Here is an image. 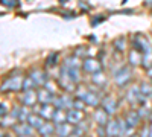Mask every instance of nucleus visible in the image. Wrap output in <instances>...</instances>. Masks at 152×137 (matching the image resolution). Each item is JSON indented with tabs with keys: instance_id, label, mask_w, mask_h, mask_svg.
Returning <instances> with one entry per match:
<instances>
[{
	"instance_id": "25",
	"label": "nucleus",
	"mask_w": 152,
	"mask_h": 137,
	"mask_svg": "<svg viewBox=\"0 0 152 137\" xmlns=\"http://www.w3.org/2000/svg\"><path fill=\"white\" fill-rule=\"evenodd\" d=\"M3 3H9L8 6H14L17 5V0H3Z\"/></svg>"
},
{
	"instance_id": "12",
	"label": "nucleus",
	"mask_w": 152,
	"mask_h": 137,
	"mask_svg": "<svg viewBox=\"0 0 152 137\" xmlns=\"http://www.w3.org/2000/svg\"><path fill=\"white\" fill-rule=\"evenodd\" d=\"M14 131H15L18 136H31L32 131H34V127H32V125H24V123H21V125H15V127H14Z\"/></svg>"
},
{
	"instance_id": "27",
	"label": "nucleus",
	"mask_w": 152,
	"mask_h": 137,
	"mask_svg": "<svg viewBox=\"0 0 152 137\" xmlns=\"http://www.w3.org/2000/svg\"><path fill=\"white\" fill-rule=\"evenodd\" d=\"M69 137H81V136H79V134H78V133H76V134H70V136H69Z\"/></svg>"
},
{
	"instance_id": "14",
	"label": "nucleus",
	"mask_w": 152,
	"mask_h": 137,
	"mask_svg": "<svg viewBox=\"0 0 152 137\" xmlns=\"http://www.w3.org/2000/svg\"><path fill=\"white\" fill-rule=\"evenodd\" d=\"M107 117H108V113L104 110V108H100V110H96V113H94V119L96 122L99 123V125H105L107 123Z\"/></svg>"
},
{
	"instance_id": "11",
	"label": "nucleus",
	"mask_w": 152,
	"mask_h": 137,
	"mask_svg": "<svg viewBox=\"0 0 152 137\" xmlns=\"http://www.w3.org/2000/svg\"><path fill=\"white\" fill-rule=\"evenodd\" d=\"M38 101L41 104H50L53 101V96H52V92H49L47 89H43L38 92Z\"/></svg>"
},
{
	"instance_id": "15",
	"label": "nucleus",
	"mask_w": 152,
	"mask_h": 137,
	"mask_svg": "<svg viewBox=\"0 0 152 137\" xmlns=\"http://www.w3.org/2000/svg\"><path fill=\"white\" fill-rule=\"evenodd\" d=\"M28 122H29V125H32L34 128H41L44 125V123H43V117L37 116V114H29Z\"/></svg>"
},
{
	"instance_id": "20",
	"label": "nucleus",
	"mask_w": 152,
	"mask_h": 137,
	"mask_svg": "<svg viewBox=\"0 0 152 137\" xmlns=\"http://www.w3.org/2000/svg\"><path fill=\"white\" fill-rule=\"evenodd\" d=\"M140 92H142L143 96L151 97V96H152V84H149V82H142V84H140Z\"/></svg>"
},
{
	"instance_id": "13",
	"label": "nucleus",
	"mask_w": 152,
	"mask_h": 137,
	"mask_svg": "<svg viewBox=\"0 0 152 137\" xmlns=\"http://www.w3.org/2000/svg\"><path fill=\"white\" fill-rule=\"evenodd\" d=\"M55 133L58 136H62V137H69L70 133H72V127L67 125V123H58L56 128H55Z\"/></svg>"
},
{
	"instance_id": "29",
	"label": "nucleus",
	"mask_w": 152,
	"mask_h": 137,
	"mask_svg": "<svg viewBox=\"0 0 152 137\" xmlns=\"http://www.w3.org/2000/svg\"><path fill=\"white\" fill-rule=\"evenodd\" d=\"M149 137H152V125H151V128H149Z\"/></svg>"
},
{
	"instance_id": "10",
	"label": "nucleus",
	"mask_w": 152,
	"mask_h": 137,
	"mask_svg": "<svg viewBox=\"0 0 152 137\" xmlns=\"http://www.w3.org/2000/svg\"><path fill=\"white\" fill-rule=\"evenodd\" d=\"M126 97H128V101L131 104H135L140 101L142 97V92H140V87H132L131 90H128V93H126Z\"/></svg>"
},
{
	"instance_id": "6",
	"label": "nucleus",
	"mask_w": 152,
	"mask_h": 137,
	"mask_svg": "<svg viewBox=\"0 0 152 137\" xmlns=\"http://www.w3.org/2000/svg\"><path fill=\"white\" fill-rule=\"evenodd\" d=\"M37 99H38V93H35L34 90H28V92H24L23 96H21V102L29 107V105H34L37 102Z\"/></svg>"
},
{
	"instance_id": "28",
	"label": "nucleus",
	"mask_w": 152,
	"mask_h": 137,
	"mask_svg": "<svg viewBox=\"0 0 152 137\" xmlns=\"http://www.w3.org/2000/svg\"><path fill=\"white\" fill-rule=\"evenodd\" d=\"M149 76H151V79H152V67H149Z\"/></svg>"
},
{
	"instance_id": "19",
	"label": "nucleus",
	"mask_w": 152,
	"mask_h": 137,
	"mask_svg": "<svg viewBox=\"0 0 152 137\" xmlns=\"http://www.w3.org/2000/svg\"><path fill=\"white\" fill-rule=\"evenodd\" d=\"M38 131H40V134H41L43 137H49L50 134L55 131V127H52L50 123H44L41 128H38Z\"/></svg>"
},
{
	"instance_id": "22",
	"label": "nucleus",
	"mask_w": 152,
	"mask_h": 137,
	"mask_svg": "<svg viewBox=\"0 0 152 137\" xmlns=\"http://www.w3.org/2000/svg\"><path fill=\"white\" fill-rule=\"evenodd\" d=\"M34 87H37L35 81L29 76V78H24V82H23V90L28 92V90H34Z\"/></svg>"
},
{
	"instance_id": "5",
	"label": "nucleus",
	"mask_w": 152,
	"mask_h": 137,
	"mask_svg": "<svg viewBox=\"0 0 152 137\" xmlns=\"http://www.w3.org/2000/svg\"><path fill=\"white\" fill-rule=\"evenodd\" d=\"M38 114H40L43 119H53L55 108L50 105V104H41L40 110H38Z\"/></svg>"
},
{
	"instance_id": "8",
	"label": "nucleus",
	"mask_w": 152,
	"mask_h": 137,
	"mask_svg": "<svg viewBox=\"0 0 152 137\" xmlns=\"http://www.w3.org/2000/svg\"><path fill=\"white\" fill-rule=\"evenodd\" d=\"M84 69L88 72V73H97V72H100V69H102V67H100V64L97 63V61L96 59H91V58H88V59H85L84 61Z\"/></svg>"
},
{
	"instance_id": "30",
	"label": "nucleus",
	"mask_w": 152,
	"mask_h": 137,
	"mask_svg": "<svg viewBox=\"0 0 152 137\" xmlns=\"http://www.w3.org/2000/svg\"><path fill=\"white\" fill-rule=\"evenodd\" d=\"M18 137H31V136H18Z\"/></svg>"
},
{
	"instance_id": "2",
	"label": "nucleus",
	"mask_w": 152,
	"mask_h": 137,
	"mask_svg": "<svg viewBox=\"0 0 152 137\" xmlns=\"http://www.w3.org/2000/svg\"><path fill=\"white\" fill-rule=\"evenodd\" d=\"M132 76V72L129 67H122L119 69L117 72H114V82H116L117 85H125L126 82H128Z\"/></svg>"
},
{
	"instance_id": "3",
	"label": "nucleus",
	"mask_w": 152,
	"mask_h": 137,
	"mask_svg": "<svg viewBox=\"0 0 152 137\" xmlns=\"http://www.w3.org/2000/svg\"><path fill=\"white\" fill-rule=\"evenodd\" d=\"M105 134L108 137H117V136H122V125H120V120H111L107 127V131Z\"/></svg>"
},
{
	"instance_id": "21",
	"label": "nucleus",
	"mask_w": 152,
	"mask_h": 137,
	"mask_svg": "<svg viewBox=\"0 0 152 137\" xmlns=\"http://www.w3.org/2000/svg\"><path fill=\"white\" fill-rule=\"evenodd\" d=\"M91 79H93V82L94 84H99V85H104L105 82H107V79H105V76H104V73L102 72H97V73H93L91 75Z\"/></svg>"
},
{
	"instance_id": "31",
	"label": "nucleus",
	"mask_w": 152,
	"mask_h": 137,
	"mask_svg": "<svg viewBox=\"0 0 152 137\" xmlns=\"http://www.w3.org/2000/svg\"><path fill=\"white\" fill-rule=\"evenodd\" d=\"M151 114H152V113H151ZM151 120H152V116H151Z\"/></svg>"
},
{
	"instance_id": "1",
	"label": "nucleus",
	"mask_w": 152,
	"mask_h": 137,
	"mask_svg": "<svg viewBox=\"0 0 152 137\" xmlns=\"http://www.w3.org/2000/svg\"><path fill=\"white\" fill-rule=\"evenodd\" d=\"M23 82H24V78H20V76L8 78L2 85V90L3 92H17V90L23 89Z\"/></svg>"
},
{
	"instance_id": "4",
	"label": "nucleus",
	"mask_w": 152,
	"mask_h": 137,
	"mask_svg": "<svg viewBox=\"0 0 152 137\" xmlns=\"http://www.w3.org/2000/svg\"><path fill=\"white\" fill-rule=\"evenodd\" d=\"M102 108L107 111L108 114L116 113V108H117V102H116V99L111 97V96L104 97V101H102Z\"/></svg>"
},
{
	"instance_id": "16",
	"label": "nucleus",
	"mask_w": 152,
	"mask_h": 137,
	"mask_svg": "<svg viewBox=\"0 0 152 137\" xmlns=\"http://www.w3.org/2000/svg\"><path fill=\"white\" fill-rule=\"evenodd\" d=\"M140 63H143V53L142 52L138 53L137 51L131 52L129 53V64L131 66H137V64H140Z\"/></svg>"
},
{
	"instance_id": "17",
	"label": "nucleus",
	"mask_w": 152,
	"mask_h": 137,
	"mask_svg": "<svg viewBox=\"0 0 152 137\" xmlns=\"http://www.w3.org/2000/svg\"><path fill=\"white\" fill-rule=\"evenodd\" d=\"M138 120H140V114H138V113H134V111L126 113V122H128L131 127H137Z\"/></svg>"
},
{
	"instance_id": "24",
	"label": "nucleus",
	"mask_w": 152,
	"mask_h": 137,
	"mask_svg": "<svg viewBox=\"0 0 152 137\" xmlns=\"http://www.w3.org/2000/svg\"><path fill=\"white\" fill-rule=\"evenodd\" d=\"M8 114V107L5 105V102H2V117H5Z\"/></svg>"
},
{
	"instance_id": "18",
	"label": "nucleus",
	"mask_w": 152,
	"mask_h": 137,
	"mask_svg": "<svg viewBox=\"0 0 152 137\" xmlns=\"http://www.w3.org/2000/svg\"><path fill=\"white\" fill-rule=\"evenodd\" d=\"M53 120L56 123H64L67 120V114H64V110L61 108H56L55 110V114H53Z\"/></svg>"
},
{
	"instance_id": "23",
	"label": "nucleus",
	"mask_w": 152,
	"mask_h": 137,
	"mask_svg": "<svg viewBox=\"0 0 152 137\" xmlns=\"http://www.w3.org/2000/svg\"><path fill=\"white\" fill-rule=\"evenodd\" d=\"M84 101H82V99H81V101H76L75 104H73V108H78V110H82L84 108V104H82Z\"/></svg>"
},
{
	"instance_id": "26",
	"label": "nucleus",
	"mask_w": 152,
	"mask_h": 137,
	"mask_svg": "<svg viewBox=\"0 0 152 137\" xmlns=\"http://www.w3.org/2000/svg\"><path fill=\"white\" fill-rule=\"evenodd\" d=\"M123 44H125V43H123V40H119V43H117V47L120 49V51L123 49Z\"/></svg>"
},
{
	"instance_id": "7",
	"label": "nucleus",
	"mask_w": 152,
	"mask_h": 137,
	"mask_svg": "<svg viewBox=\"0 0 152 137\" xmlns=\"http://www.w3.org/2000/svg\"><path fill=\"white\" fill-rule=\"evenodd\" d=\"M82 110H78V108H70L69 113H67V122L70 123H79L82 120Z\"/></svg>"
},
{
	"instance_id": "9",
	"label": "nucleus",
	"mask_w": 152,
	"mask_h": 137,
	"mask_svg": "<svg viewBox=\"0 0 152 137\" xmlns=\"http://www.w3.org/2000/svg\"><path fill=\"white\" fill-rule=\"evenodd\" d=\"M31 78L35 81L37 85H46V82H47L46 75H44L43 70H40V69H35V70L31 73Z\"/></svg>"
}]
</instances>
